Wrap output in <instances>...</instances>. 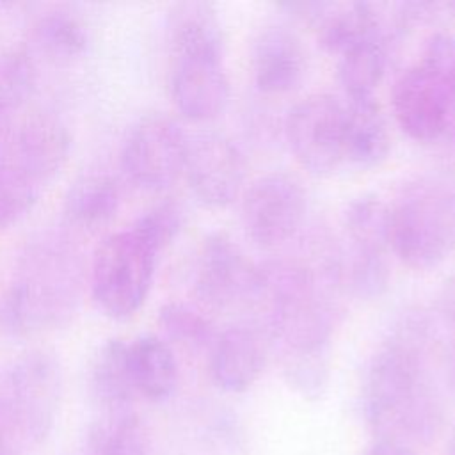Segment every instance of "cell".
Listing matches in <instances>:
<instances>
[{
	"label": "cell",
	"mask_w": 455,
	"mask_h": 455,
	"mask_svg": "<svg viewBox=\"0 0 455 455\" xmlns=\"http://www.w3.org/2000/svg\"><path fill=\"white\" fill-rule=\"evenodd\" d=\"M284 132L295 160L313 176H327L345 160V105L331 94L300 100Z\"/></svg>",
	"instance_id": "ba28073f"
},
{
	"label": "cell",
	"mask_w": 455,
	"mask_h": 455,
	"mask_svg": "<svg viewBox=\"0 0 455 455\" xmlns=\"http://www.w3.org/2000/svg\"><path fill=\"white\" fill-rule=\"evenodd\" d=\"M435 329L425 315H407L371 355L361 407L375 439L430 443L443 425V402L428 359Z\"/></svg>",
	"instance_id": "6da1fadb"
},
{
	"label": "cell",
	"mask_w": 455,
	"mask_h": 455,
	"mask_svg": "<svg viewBox=\"0 0 455 455\" xmlns=\"http://www.w3.org/2000/svg\"><path fill=\"white\" fill-rule=\"evenodd\" d=\"M389 149L391 133L375 96L348 100L345 105V160L359 169H373L387 158Z\"/></svg>",
	"instance_id": "d6986e66"
},
{
	"label": "cell",
	"mask_w": 455,
	"mask_h": 455,
	"mask_svg": "<svg viewBox=\"0 0 455 455\" xmlns=\"http://www.w3.org/2000/svg\"><path fill=\"white\" fill-rule=\"evenodd\" d=\"M80 272L73 249L50 238L30 245L18 275L0 295V334L21 338L62 325L78 302Z\"/></svg>",
	"instance_id": "7a4b0ae2"
},
{
	"label": "cell",
	"mask_w": 455,
	"mask_h": 455,
	"mask_svg": "<svg viewBox=\"0 0 455 455\" xmlns=\"http://www.w3.org/2000/svg\"><path fill=\"white\" fill-rule=\"evenodd\" d=\"M270 338L259 323H235L217 334L210 348V375L226 393H243L261 377Z\"/></svg>",
	"instance_id": "5bb4252c"
},
{
	"label": "cell",
	"mask_w": 455,
	"mask_h": 455,
	"mask_svg": "<svg viewBox=\"0 0 455 455\" xmlns=\"http://www.w3.org/2000/svg\"><path fill=\"white\" fill-rule=\"evenodd\" d=\"M386 39L371 36L339 55L338 78L348 100L373 98L386 71Z\"/></svg>",
	"instance_id": "603a6c76"
},
{
	"label": "cell",
	"mask_w": 455,
	"mask_h": 455,
	"mask_svg": "<svg viewBox=\"0 0 455 455\" xmlns=\"http://www.w3.org/2000/svg\"><path fill=\"white\" fill-rule=\"evenodd\" d=\"M91 391L100 411L133 407L137 396L130 382L123 339H108L100 347L91 366Z\"/></svg>",
	"instance_id": "7402d4cb"
},
{
	"label": "cell",
	"mask_w": 455,
	"mask_h": 455,
	"mask_svg": "<svg viewBox=\"0 0 455 455\" xmlns=\"http://www.w3.org/2000/svg\"><path fill=\"white\" fill-rule=\"evenodd\" d=\"M9 130H0V229L23 219L36 204L41 187L27 178L7 155Z\"/></svg>",
	"instance_id": "83f0119b"
},
{
	"label": "cell",
	"mask_w": 455,
	"mask_h": 455,
	"mask_svg": "<svg viewBox=\"0 0 455 455\" xmlns=\"http://www.w3.org/2000/svg\"><path fill=\"white\" fill-rule=\"evenodd\" d=\"M32 37L41 53L55 62H73L89 48L84 21L66 9L43 12L32 27Z\"/></svg>",
	"instance_id": "cb8c5ba5"
},
{
	"label": "cell",
	"mask_w": 455,
	"mask_h": 455,
	"mask_svg": "<svg viewBox=\"0 0 455 455\" xmlns=\"http://www.w3.org/2000/svg\"><path fill=\"white\" fill-rule=\"evenodd\" d=\"M343 228L350 249L389 251L387 204L375 194L354 197L343 212Z\"/></svg>",
	"instance_id": "d4e9b609"
},
{
	"label": "cell",
	"mask_w": 455,
	"mask_h": 455,
	"mask_svg": "<svg viewBox=\"0 0 455 455\" xmlns=\"http://www.w3.org/2000/svg\"><path fill=\"white\" fill-rule=\"evenodd\" d=\"M85 455H149L148 430L133 407L100 411L87 432Z\"/></svg>",
	"instance_id": "44dd1931"
},
{
	"label": "cell",
	"mask_w": 455,
	"mask_h": 455,
	"mask_svg": "<svg viewBox=\"0 0 455 455\" xmlns=\"http://www.w3.org/2000/svg\"><path fill=\"white\" fill-rule=\"evenodd\" d=\"M165 39L172 59H222L224 34L217 7L212 2L174 4L165 21Z\"/></svg>",
	"instance_id": "e0dca14e"
},
{
	"label": "cell",
	"mask_w": 455,
	"mask_h": 455,
	"mask_svg": "<svg viewBox=\"0 0 455 455\" xmlns=\"http://www.w3.org/2000/svg\"><path fill=\"white\" fill-rule=\"evenodd\" d=\"M364 455H414L412 448L405 443L393 439H375Z\"/></svg>",
	"instance_id": "d6a6232c"
},
{
	"label": "cell",
	"mask_w": 455,
	"mask_h": 455,
	"mask_svg": "<svg viewBox=\"0 0 455 455\" xmlns=\"http://www.w3.org/2000/svg\"><path fill=\"white\" fill-rule=\"evenodd\" d=\"M306 212L307 196L302 183L288 172H268L245 190L240 217L254 245L275 249L299 233Z\"/></svg>",
	"instance_id": "52a82bcc"
},
{
	"label": "cell",
	"mask_w": 455,
	"mask_h": 455,
	"mask_svg": "<svg viewBox=\"0 0 455 455\" xmlns=\"http://www.w3.org/2000/svg\"><path fill=\"white\" fill-rule=\"evenodd\" d=\"M258 288V265L226 233L208 235L199 249L194 291L199 302L215 311L252 306Z\"/></svg>",
	"instance_id": "9c48e42d"
},
{
	"label": "cell",
	"mask_w": 455,
	"mask_h": 455,
	"mask_svg": "<svg viewBox=\"0 0 455 455\" xmlns=\"http://www.w3.org/2000/svg\"><path fill=\"white\" fill-rule=\"evenodd\" d=\"M158 323L165 336L190 348H212L217 332L210 318L185 302H167L158 313Z\"/></svg>",
	"instance_id": "f1b7e54d"
},
{
	"label": "cell",
	"mask_w": 455,
	"mask_h": 455,
	"mask_svg": "<svg viewBox=\"0 0 455 455\" xmlns=\"http://www.w3.org/2000/svg\"><path fill=\"white\" fill-rule=\"evenodd\" d=\"M62 368L55 354L30 350L0 366V434L41 444L55 427L62 402Z\"/></svg>",
	"instance_id": "277c9868"
},
{
	"label": "cell",
	"mask_w": 455,
	"mask_h": 455,
	"mask_svg": "<svg viewBox=\"0 0 455 455\" xmlns=\"http://www.w3.org/2000/svg\"><path fill=\"white\" fill-rule=\"evenodd\" d=\"M419 66L446 94L455 114V34H434L423 48Z\"/></svg>",
	"instance_id": "1f68e13d"
},
{
	"label": "cell",
	"mask_w": 455,
	"mask_h": 455,
	"mask_svg": "<svg viewBox=\"0 0 455 455\" xmlns=\"http://www.w3.org/2000/svg\"><path fill=\"white\" fill-rule=\"evenodd\" d=\"M389 283L387 252L355 249L341 252V286H347L357 299H379L387 291Z\"/></svg>",
	"instance_id": "4316f807"
},
{
	"label": "cell",
	"mask_w": 455,
	"mask_h": 455,
	"mask_svg": "<svg viewBox=\"0 0 455 455\" xmlns=\"http://www.w3.org/2000/svg\"><path fill=\"white\" fill-rule=\"evenodd\" d=\"M448 455H455V430L451 434V439H450V446H448Z\"/></svg>",
	"instance_id": "d590c367"
},
{
	"label": "cell",
	"mask_w": 455,
	"mask_h": 455,
	"mask_svg": "<svg viewBox=\"0 0 455 455\" xmlns=\"http://www.w3.org/2000/svg\"><path fill=\"white\" fill-rule=\"evenodd\" d=\"M444 7L455 16V2H448V4H444Z\"/></svg>",
	"instance_id": "8d00e7d4"
},
{
	"label": "cell",
	"mask_w": 455,
	"mask_h": 455,
	"mask_svg": "<svg viewBox=\"0 0 455 455\" xmlns=\"http://www.w3.org/2000/svg\"><path fill=\"white\" fill-rule=\"evenodd\" d=\"M247 164L238 146L217 132L188 139L185 178L194 197L208 208L231 204L245 181Z\"/></svg>",
	"instance_id": "30bf717a"
},
{
	"label": "cell",
	"mask_w": 455,
	"mask_h": 455,
	"mask_svg": "<svg viewBox=\"0 0 455 455\" xmlns=\"http://www.w3.org/2000/svg\"><path fill=\"white\" fill-rule=\"evenodd\" d=\"M158 252L132 228L103 238L91 263V293L112 320L132 318L146 302Z\"/></svg>",
	"instance_id": "5b68a950"
},
{
	"label": "cell",
	"mask_w": 455,
	"mask_h": 455,
	"mask_svg": "<svg viewBox=\"0 0 455 455\" xmlns=\"http://www.w3.org/2000/svg\"><path fill=\"white\" fill-rule=\"evenodd\" d=\"M283 373L288 386L300 395L304 400H318L323 396L329 377H331V359L325 354H307L283 357Z\"/></svg>",
	"instance_id": "f546056e"
},
{
	"label": "cell",
	"mask_w": 455,
	"mask_h": 455,
	"mask_svg": "<svg viewBox=\"0 0 455 455\" xmlns=\"http://www.w3.org/2000/svg\"><path fill=\"white\" fill-rule=\"evenodd\" d=\"M307 53L300 37L284 25L259 30L251 50V69L256 87L265 94H286L300 85Z\"/></svg>",
	"instance_id": "2e32d148"
},
{
	"label": "cell",
	"mask_w": 455,
	"mask_h": 455,
	"mask_svg": "<svg viewBox=\"0 0 455 455\" xmlns=\"http://www.w3.org/2000/svg\"><path fill=\"white\" fill-rule=\"evenodd\" d=\"M444 377L446 386L455 395V336H450L444 350Z\"/></svg>",
	"instance_id": "836d02e7"
},
{
	"label": "cell",
	"mask_w": 455,
	"mask_h": 455,
	"mask_svg": "<svg viewBox=\"0 0 455 455\" xmlns=\"http://www.w3.org/2000/svg\"><path fill=\"white\" fill-rule=\"evenodd\" d=\"M188 137L165 114L140 117L121 146V171L140 190L162 192L185 171Z\"/></svg>",
	"instance_id": "8992f818"
},
{
	"label": "cell",
	"mask_w": 455,
	"mask_h": 455,
	"mask_svg": "<svg viewBox=\"0 0 455 455\" xmlns=\"http://www.w3.org/2000/svg\"><path fill=\"white\" fill-rule=\"evenodd\" d=\"M169 87L178 112L190 121L219 117L231 98V85L222 59H172Z\"/></svg>",
	"instance_id": "9a60e30c"
},
{
	"label": "cell",
	"mask_w": 455,
	"mask_h": 455,
	"mask_svg": "<svg viewBox=\"0 0 455 455\" xmlns=\"http://www.w3.org/2000/svg\"><path fill=\"white\" fill-rule=\"evenodd\" d=\"M121 208V187L105 171H92L76 178L64 196L68 222L84 231L107 226Z\"/></svg>",
	"instance_id": "ffe728a7"
},
{
	"label": "cell",
	"mask_w": 455,
	"mask_h": 455,
	"mask_svg": "<svg viewBox=\"0 0 455 455\" xmlns=\"http://www.w3.org/2000/svg\"><path fill=\"white\" fill-rule=\"evenodd\" d=\"M126 366L135 396L165 402L178 386V363L171 347L155 334L126 343Z\"/></svg>",
	"instance_id": "ac0fdd59"
},
{
	"label": "cell",
	"mask_w": 455,
	"mask_h": 455,
	"mask_svg": "<svg viewBox=\"0 0 455 455\" xmlns=\"http://www.w3.org/2000/svg\"><path fill=\"white\" fill-rule=\"evenodd\" d=\"M183 226V210L174 201H162L140 213L132 229L140 235L158 254L172 243Z\"/></svg>",
	"instance_id": "4dcf8cb0"
},
{
	"label": "cell",
	"mask_w": 455,
	"mask_h": 455,
	"mask_svg": "<svg viewBox=\"0 0 455 455\" xmlns=\"http://www.w3.org/2000/svg\"><path fill=\"white\" fill-rule=\"evenodd\" d=\"M389 249L412 270H430L455 254V183L419 176L387 204Z\"/></svg>",
	"instance_id": "3957f363"
},
{
	"label": "cell",
	"mask_w": 455,
	"mask_h": 455,
	"mask_svg": "<svg viewBox=\"0 0 455 455\" xmlns=\"http://www.w3.org/2000/svg\"><path fill=\"white\" fill-rule=\"evenodd\" d=\"M37 68L28 52L14 48L0 55V128H7L32 98Z\"/></svg>",
	"instance_id": "484cf974"
},
{
	"label": "cell",
	"mask_w": 455,
	"mask_h": 455,
	"mask_svg": "<svg viewBox=\"0 0 455 455\" xmlns=\"http://www.w3.org/2000/svg\"><path fill=\"white\" fill-rule=\"evenodd\" d=\"M309 23L329 53L341 55L359 41L380 36L386 39L380 5L368 2H284L279 5Z\"/></svg>",
	"instance_id": "4fadbf2b"
},
{
	"label": "cell",
	"mask_w": 455,
	"mask_h": 455,
	"mask_svg": "<svg viewBox=\"0 0 455 455\" xmlns=\"http://www.w3.org/2000/svg\"><path fill=\"white\" fill-rule=\"evenodd\" d=\"M69 151V128L50 110L23 116L12 123L7 135L9 160L41 188L62 171Z\"/></svg>",
	"instance_id": "8fae6325"
},
{
	"label": "cell",
	"mask_w": 455,
	"mask_h": 455,
	"mask_svg": "<svg viewBox=\"0 0 455 455\" xmlns=\"http://www.w3.org/2000/svg\"><path fill=\"white\" fill-rule=\"evenodd\" d=\"M391 107L402 132L416 142H434L446 135L455 123L446 94L419 64L396 78Z\"/></svg>",
	"instance_id": "7c38bea8"
},
{
	"label": "cell",
	"mask_w": 455,
	"mask_h": 455,
	"mask_svg": "<svg viewBox=\"0 0 455 455\" xmlns=\"http://www.w3.org/2000/svg\"><path fill=\"white\" fill-rule=\"evenodd\" d=\"M0 455H23L18 443L0 434Z\"/></svg>",
	"instance_id": "e575fe53"
}]
</instances>
